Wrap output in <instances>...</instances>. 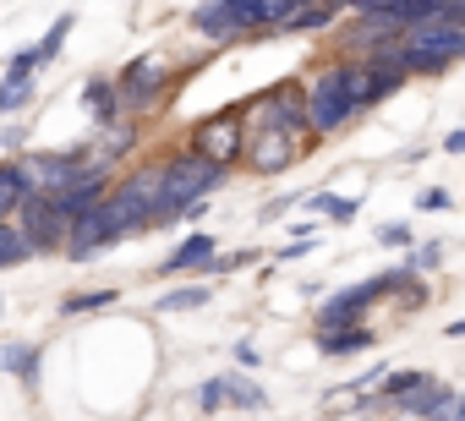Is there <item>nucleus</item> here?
Segmentation results:
<instances>
[{
	"label": "nucleus",
	"mask_w": 465,
	"mask_h": 421,
	"mask_svg": "<svg viewBox=\"0 0 465 421\" xmlns=\"http://www.w3.org/2000/svg\"><path fill=\"white\" fill-rule=\"evenodd\" d=\"M208 186H219V164H208L203 153L170 159V164L159 170V197H153V220H148V225H170L186 202H203Z\"/></svg>",
	"instance_id": "f257e3e1"
},
{
	"label": "nucleus",
	"mask_w": 465,
	"mask_h": 421,
	"mask_svg": "<svg viewBox=\"0 0 465 421\" xmlns=\"http://www.w3.org/2000/svg\"><path fill=\"white\" fill-rule=\"evenodd\" d=\"M351 115H356V104H351V88H345V77H340V72H323V77L312 83L307 104H302V121H307L312 132H340Z\"/></svg>",
	"instance_id": "f03ea898"
},
{
	"label": "nucleus",
	"mask_w": 465,
	"mask_h": 421,
	"mask_svg": "<svg viewBox=\"0 0 465 421\" xmlns=\"http://www.w3.org/2000/svg\"><path fill=\"white\" fill-rule=\"evenodd\" d=\"M242 148H247V126L236 115H213V121L197 126V148L192 153H203L208 164H230V159H242Z\"/></svg>",
	"instance_id": "7ed1b4c3"
},
{
	"label": "nucleus",
	"mask_w": 465,
	"mask_h": 421,
	"mask_svg": "<svg viewBox=\"0 0 465 421\" xmlns=\"http://www.w3.org/2000/svg\"><path fill=\"white\" fill-rule=\"evenodd\" d=\"M28 208H23V241H28V252H50V247H61V236H66V225H61V214L50 208V197L45 191H34V197H23Z\"/></svg>",
	"instance_id": "20e7f679"
},
{
	"label": "nucleus",
	"mask_w": 465,
	"mask_h": 421,
	"mask_svg": "<svg viewBox=\"0 0 465 421\" xmlns=\"http://www.w3.org/2000/svg\"><path fill=\"white\" fill-rule=\"evenodd\" d=\"M302 126V99L291 88H269L252 104V132H296Z\"/></svg>",
	"instance_id": "39448f33"
},
{
	"label": "nucleus",
	"mask_w": 465,
	"mask_h": 421,
	"mask_svg": "<svg viewBox=\"0 0 465 421\" xmlns=\"http://www.w3.org/2000/svg\"><path fill=\"white\" fill-rule=\"evenodd\" d=\"M372 296H383V279H367V285H356V290H340V296L318 312V328H351V323H361V307H367Z\"/></svg>",
	"instance_id": "423d86ee"
},
{
	"label": "nucleus",
	"mask_w": 465,
	"mask_h": 421,
	"mask_svg": "<svg viewBox=\"0 0 465 421\" xmlns=\"http://www.w3.org/2000/svg\"><path fill=\"white\" fill-rule=\"evenodd\" d=\"M159 83H164V66L153 61V55H143V61H132L126 66V77H121V104H153L159 99Z\"/></svg>",
	"instance_id": "0eeeda50"
},
{
	"label": "nucleus",
	"mask_w": 465,
	"mask_h": 421,
	"mask_svg": "<svg viewBox=\"0 0 465 421\" xmlns=\"http://www.w3.org/2000/svg\"><path fill=\"white\" fill-rule=\"evenodd\" d=\"M247 159H252V170L280 175V170H291L296 142H291V132H258V137H252V148H247Z\"/></svg>",
	"instance_id": "6e6552de"
},
{
	"label": "nucleus",
	"mask_w": 465,
	"mask_h": 421,
	"mask_svg": "<svg viewBox=\"0 0 465 421\" xmlns=\"http://www.w3.org/2000/svg\"><path fill=\"white\" fill-rule=\"evenodd\" d=\"M383 383H389L383 394H389V399H394L400 410H416V405H421V399H427V394L438 388V383H432L427 372H394V377H383Z\"/></svg>",
	"instance_id": "1a4fd4ad"
},
{
	"label": "nucleus",
	"mask_w": 465,
	"mask_h": 421,
	"mask_svg": "<svg viewBox=\"0 0 465 421\" xmlns=\"http://www.w3.org/2000/svg\"><path fill=\"white\" fill-rule=\"evenodd\" d=\"M203 6H213L224 23H230V34H247V28H269L263 23V0H203Z\"/></svg>",
	"instance_id": "9d476101"
},
{
	"label": "nucleus",
	"mask_w": 465,
	"mask_h": 421,
	"mask_svg": "<svg viewBox=\"0 0 465 421\" xmlns=\"http://www.w3.org/2000/svg\"><path fill=\"white\" fill-rule=\"evenodd\" d=\"M318 345H323V356H356V350H367V345H372V328H367V323L323 328V334H318Z\"/></svg>",
	"instance_id": "9b49d317"
},
{
	"label": "nucleus",
	"mask_w": 465,
	"mask_h": 421,
	"mask_svg": "<svg viewBox=\"0 0 465 421\" xmlns=\"http://www.w3.org/2000/svg\"><path fill=\"white\" fill-rule=\"evenodd\" d=\"M208 263H213V241H208V236H192V241H186V247H181L175 258H164V263H159V274H181V269H208Z\"/></svg>",
	"instance_id": "f8f14e48"
},
{
	"label": "nucleus",
	"mask_w": 465,
	"mask_h": 421,
	"mask_svg": "<svg viewBox=\"0 0 465 421\" xmlns=\"http://www.w3.org/2000/svg\"><path fill=\"white\" fill-rule=\"evenodd\" d=\"M416 416H421V421H460V394H454V388H432V394L416 405Z\"/></svg>",
	"instance_id": "ddd939ff"
},
{
	"label": "nucleus",
	"mask_w": 465,
	"mask_h": 421,
	"mask_svg": "<svg viewBox=\"0 0 465 421\" xmlns=\"http://www.w3.org/2000/svg\"><path fill=\"white\" fill-rule=\"evenodd\" d=\"M0 367L17 372L23 383H34V377H39V350H34V345H0Z\"/></svg>",
	"instance_id": "4468645a"
},
{
	"label": "nucleus",
	"mask_w": 465,
	"mask_h": 421,
	"mask_svg": "<svg viewBox=\"0 0 465 421\" xmlns=\"http://www.w3.org/2000/svg\"><path fill=\"white\" fill-rule=\"evenodd\" d=\"M23 175H17V164H6V170H0V220H6V214H17V208H23Z\"/></svg>",
	"instance_id": "2eb2a0df"
},
{
	"label": "nucleus",
	"mask_w": 465,
	"mask_h": 421,
	"mask_svg": "<svg viewBox=\"0 0 465 421\" xmlns=\"http://www.w3.org/2000/svg\"><path fill=\"white\" fill-rule=\"evenodd\" d=\"M224 383V405H247V410H263V388H252L247 377H219Z\"/></svg>",
	"instance_id": "dca6fc26"
},
{
	"label": "nucleus",
	"mask_w": 465,
	"mask_h": 421,
	"mask_svg": "<svg viewBox=\"0 0 465 421\" xmlns=\"http://www.w3.org/2000/svg\"><path fill=\"white\" fill-rule=\"evenodd\" d=\"M23 258H34V252H28V241H23L6 220H0V269H12V263H23Z\"/></svg>",
	"instance_id": "f3484780"
},
{
	"label": "nucleus",
	"mask_w": 465,
	"mask_h": 421,
	"mask_svg": "<svg viewBox=\"0 0 465 421\" xmlns=\"http://www.w3.org/2000/svg\"><path fill=\"white\" fill-rule=\"evenodd\" d=\"M203 301H208V290H203V285H186V290L159 296V312H192V307H203Z\"/></svg>",
	"instance_id": "a211bd4d"
},
{
	"label": "nucleus",
	"mask_w": 465,
	"mask_h": 421,
	"mask_svg": "<svg viewBox=\"0 0 465 421\" xmlns=\"http://www.w3.org/2000/svg\"><path fill=\"white\" fill-rule=\"evenodd\" d=\"M115 301V290H83V296H66L61 301V312L72 318V312H99V307H110Z\"/></svg>",
	"instance_id": "6ab92c4d"
},
{
	"label": "nucleus",
	"mask_w": 465,
	"mask_h": 421,
	"mask_svg": "<svg viewBox=\"0 0 465 421\" xmlns=\"http://www.w3.org/2000/svg\"><path fill=\"white\" fill-rule=\"evenodd\" d=\"M312 208H318V214H329L334 225H345V220L356 214V202H351V197H334V191H323V197H312Z\"/></svg>",
	"instance_id": "aec40b11"
},
{
	"label": "nucleus",
	"mask_w": 465,
	"mask_h": 421,
	"mask_svg": "<svg viewBox=\"0 0 465 421\" xmlns=\"http://www.w3.org/2000/svg\"><path fill=\"white\" fill-rule=\"evenodd\" d=\"M23 99H28V72H12L0 88V110H23Z\"/></svg>",
	"instance_id": "412c9836"
},
{
	"label": "nucleus",
	"mask_w": 465,
	"mask_h": 421,
	"mask_svg": "<svg viewBox=\"0 0 465 421\" xmlns=\"http://www.w3.org/2000/svg\"><path fill=\"white\" fill-rule=\"evenodd\" d=\"M66 34H72V17H55V28H50V34H45V44H39V50H34V55H39V61H50V55H55V50H61V39H66Z\"/></svg>",
	"instance_id": "4be33fe9"
},
{
	"label": "nucleus",
	"mask_w": 465,
	"mask_h": 421,
	"mask_svg": "<svg viewBox=\"0 0 465 421\" xmlns=\"http://www.w3.org/2000/svg\"><path fill=\"white\" fill-rule=\"evenodd\" d=\"M197 405H203V410H219V405H224V383H219V377H208V383L197 388Z\"/></svg>",
	"instance_id": "5701e85b"
},
{
	"label": "nucleus",
	"mask_w": 465,
	"mask_h": 421,
	"mask_svg": "<svg viewBox=\"0 0 465 421\" xmlns=\"http://www.w3.org/2000/svg\"><path fill=\"white\" fill-rule=\"evenodd\" d=\"M378 241H389V247H405V241H411V230H405V225H383V230H378Z\"/></svg>",
	"instance_id": "b1692460"
}]
</instances>
